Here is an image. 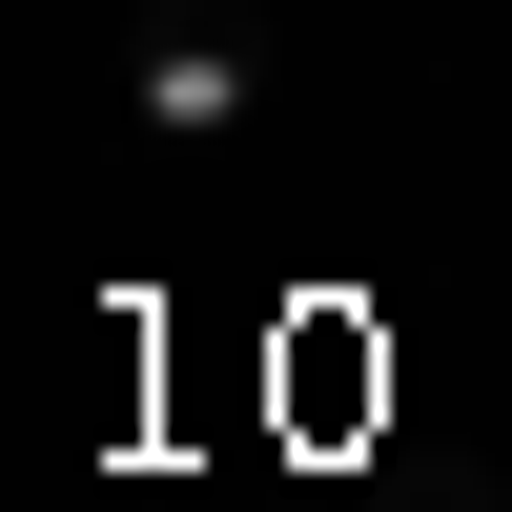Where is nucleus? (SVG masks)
<instances>
[{
	"label": "nucleus",
	"mask_w": 512,
	"mask_h": 512,
	"mask_svg": "<svg viewBox=\"0 0 512 512\" xmlns=\"http://www.w3.org/2000/svg\"><path fill=\"white\" fill-rule=\"evenodd\" d=\"M267 103V0H144V21H123V123H144V144H226V123Z\"/></svg>",
	"instance_id": "1"
}]
</instances>
